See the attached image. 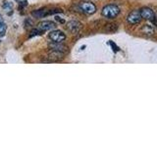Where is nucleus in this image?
<instances>
[{"mask_svg": "<svg viewBox=\"0 0 157 147\" xmlns=\"http://www.w3.org/2000/svg\"><path fill=\"white\" fill-rule=\"evenodd\" d=\"M2 7H3V9L5 10V11H10V10H12L13 5L10 2H8V1H4Z\"/></svg>", "mask_w": 157, "mask_h": 147, "instance_id": "obj_11", "label": "nucleus"}, {"mask_svg": "<svg viewBox=\"0 0 157 147\" xmlns=\"http://www.w3.org/2000/svg\"><path fill=\"white\" fill-rule=\"evenodd\" d=\"M55 27H56L55 23H53L51 21H43L38 24L37 28H39L42 32H46V31H51V29L55 28Z\"/></svg>", "mask_w": 157, "mask_h": 147, "instance_id": "obj_7", "label": "nucleus"}, {"mask_svg": "<svg viewBox=\"0 0 157 147\" xmlns=\"http://www.w3.org/2000/svg\"><path fill=\"white\" fill-rule=\"evenodd\" d=\"M25 24H26V28H29V27H31V26H33V23H32V21L31 20H27L26 22H25Z\"/></svg>", "mask_w": 157, "mask_h": 147, "instance_id": "obj_16", "label": "nucleus"}, {"mask_svg": "<svg viewBox=\"0 0 157 147\" xmlns=\"http://www.w3.org/2000/svg\"><path fill=\"white\" fill-rule=\"evenodd\" d=\"M140 15H141V18L146 20V21H152L154 19V12L152 11L150 8H147L144 7L140 10Z\"/></svg>", "mask_w": 157, "mask_h": 147, "instance_id": "obj_6", "label": "nucleus"}, {"mask_svg": "<svg viewBox=\"0 0 157 147\" xmlns=\"http://www.w3.org/2000/svg\"><path fill=\"white\" fill-rule=\"evenodd\" d=\"M53 51H58L61 53H66L68 51V47L65 46L64 44H61V42H53L49 45Z\"/></svg>", "mask_w": 157, "mask_h": 147, "instance_id": "obj_8", "label": "nucleus"}, {"mask_svg": "<svg viewBox=\"0 0 157 147\" xmlns=\"http://www.w3.org/2000/svg\"><path fill=\"white\" fill-rule=\"evenodd\" d=\"M119 14H120V9L114 4L106 5L102 9V16L107 19H114Z\"/></svg>", "mask_w": 157, "mask_h": 147, "instance_id": "obj_1", "label": "nucleus"}, {"mask_svg": "<svg viewBox=\"0 0 157 147\" xmlns=\"http://www.w3.org/2000/svg\"><path fill=\"white\" fill-rule=\"evenodd\" d=\"M66 27L71 33H78L82 28V24L78 21H70L67 24Z\"/></svg>", "mask_w": 157, "mask_h": 147, "instance_id": "obj_5", "label": "nucleus"}, {"mask_svg": "<svg viewBox=\"0 0 157 147\" xmlns=\"http://www.w3.org/2000/svg\"><path fill=\"white\" fill-rule=\"evenodd\" d=\"M55 20H56V21H57V22H59V23H61V24H64V23H65V21H64V20H63V19H61L60 17H58V16H56V17H55Z\"/></svg>", "mask_w": 157, "mask_h": 147, "instance_id": "obj_17", "label": "nucleus"}, {"mask_svg": "<svg viewBox=\"0 0 157 147\" xmlns=\"http://www.w3.org/2000/svg\"><path fill=\"white\" fill-rule=\"evenodd\" d=\"M32 15L34 18L40 19V18L46 17V16H48V15H50V14H49V10H47V9H38V10H36V11L32 12Z\"/></svg>", "mask_w": 157, "mask_h": 147, "instance_id": "obj_10", "label": "nucleus"}, {"mask_svg": "<svg viewBox=\"0 0 157 147\" xmlns=\"http://www.w3.org/2000/svg\"><path fill=\"white\" fill-rule=\"evenodd\" d=\"M141 32L144 34H145V36H153V34L155 33V28H154L153 26H152V24H145L141 28Z\"/></svg>", "mask_w": 157, "mask_h": 147, "instance_id": "obj_9", "label": "nucleus"}, {"mask_svg": "<svg viewBox=\"0 0 157 147\" xmlns=\"http://www.w3.org/2000/svg\"><path fill=\"white\" fill-rule=\"evenodd\" d=\"M48 37L51 39L53 42H62L66 39L65 33L61 31H53L48 34Z\"/></svg>", "mask_w": 157, "mask_h": 147, "instance_id": "obj_4", "label": "nucleus"}, {"mask_svg": "<svg viewBox=\"0 0 157 147\" xmlns=\"http://www.w3.org/2000/svg\"><path fill=\"white\" fill-rule=\"evenodd\" d=\"M107 31H111V32H115L116 29L118 28L117 24H107Z\"/></svg>", "mask_w": 157, "mask_h": 147, "instance_id": "obj_13", "label": "nucleus"}, {"mask_svg": "<svg viewBox=\"0 0 157 147\" xmlns=\"http://www.w3.org/2000/svg\"><path fill=\"white\" fill-rule=\"evenodd\" d=\"M28 5V1L27 0H22V1H20L19 2V6H20V8L21 9H23V8H25Z\"/></svg>", "mask_w": 157, "mask_h": 147, "instance_id": "obj_15", "label": "nucleus"}, {"mask_svg": "<svg viewBox=\"0 0 157 147\" xmlns=\"http://www.w3.org/2000/svg\"><path fill=\"white\" fill-rule=\"evenodd\" d=\"M141 15H140V10H134L132 11L127 17V21L129 24H139L141 21Z\"/></svg>", "mask_w": 157, "mask_h": 147, "instance_id": "obj_2", "label": "nucleus"}, {"mask_svg": "<svg viewBox=\"0 0 157 147\" xmlns=\"http://www.w3.org/2000/svg\"><path fill=\"white\" fill-rule=\"evenodd\" d=\"M1 26H2V23H1V22H0V27H1Z\"/></svg>", "mask_w": 157, "mask_h": 147, "instance_id": "obj_18", "label": "nucleus"}, {"mask_svg": "<svg viewBox=\"0 0 157 147\" xmlns=\"http://www.w3.org/2000/svg\"><path fill=\"white\" fill-rule=\"evenodd\" d=\"M42 34V31H40L39 28H34L33 31L31 32V34H29V36L33 37V36H41Z\"/></svg>", "mask_w": 157, "mask_h": 147, "instance_id": "obj_12", "label": "nucleus"}, {"mask_svg": "<svg viewBox=\"0 0 157 147\" xmlns=\"http://www.w3.org/2000/svg\"><path fill=\"white\" fill-rule=\"evenodd\" d=\"M16 1H20V0H16Z\"/></svg>", "mask_w": 157, "mask_h": 147, "instance_id": "obj_19", "label": "nucleus"}, {"mask_svg": "<svg viewBox=\"0 0 157 147\" xmlns=\"http://www.w3.org/2000/svg\"><path fill=\"white\" fill-rule=\"evenodd\" d=\"M109 44H110V45H111V47H112V49H113V51H114V52H118V51H119L120 50V49H119V47H118L117 45H116V44L114 43V42H113V41H109Z\"/></svg>", "mask_w": 157, "mask_h": 147, "instance_id": "obj_14", "label": "nucleus"}, {"mask_svg": "<svg viewBox=\"0 0 157 147\" xmlns=\"http://www.w3.org/2000/svg\"><path fill=\"white\" fill-rule=\"evenodd\" d=\"M78 7H80L82 12L86 13V14H88V15L95 13V11H96V6H95V5L93 4V3H91V2H87V1L80 3Z\"/></svg>", "mask_w": 157, "mask_h": 147, "instance_id": "obj_3", "label": "nucleus"}]
</instances>
